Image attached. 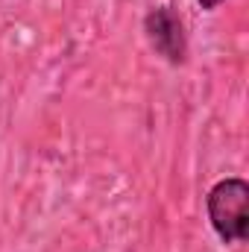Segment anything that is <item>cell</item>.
<instances>
[{
    "label": "cell",
    "mask_w": 249,
    "mask_h": 252,
    "mask_svg": "<svg viewBox=\"0 0 249 252\" xmlns=\"http://www.w3.org/2000/svg\"><path fill=\"white\" fill-rule=\"evenodd\" d=\"M205 211L223 244H241L249 238V185L244 179H220L205 196Z\"/></svg>",
    "instance_id": "1"
},
{
    "label": "cell",
    "mask_w": 249,
    "mask_h": 252,
    "mask_svg": "<svg viewBox=\"0 0 249 252\" xmlns=\"http://www.w3.org/2000/svg\"><path fill=\"white\" fill-rule=\"evenodd\" d=\"M144 32L158 56H164L170 64H182L187 56V41H185V27L179 15L170 6H156L144 18Z\"/></svg>",
    "instance_id": "2"
},
{
    "label": "cell",
    "mask_w": 249,
    "mask_h": 252,
    "mask_svg": "<svg viewBox=\"0 0 249 252\" xmlns=\"http://www.w3.org/2000/svg\"><path fill=\"white\" fill-rule=\"evenodd\" d=\"M220 3H223V0H199V6H202V9H217Z\"/></svg>",
    "instance_id": "3"
}]
</instances>
